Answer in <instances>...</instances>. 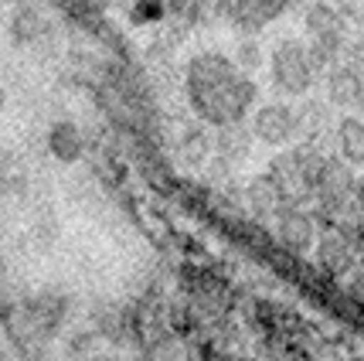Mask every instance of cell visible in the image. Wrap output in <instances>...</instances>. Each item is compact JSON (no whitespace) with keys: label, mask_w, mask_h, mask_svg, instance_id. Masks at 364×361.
<instances>
[{"label":"cell","mask_w":364,"mask_h":361,"mask_svg":"<svg viewBox=\"0 0 364 361\" xmlns=\"http://www.w3.org/2000/svg\"><path fill=\"white\" fill-rule=\"evenodd\" d=\"M184 89L194 116L208 126L245 123L255 110L259 85L249 72H242L235 58H225L222 51H201L184 68Z\"/></svg>","instance_id":"1"},{"label":"cell","mask_w":364,"mask_h":361,"mask_svg":"<svg viewBox=\"0 0 364 361\" xmlns=\"http://www.w3.org/2000/svg\"><path fill=\"white\" fill-rule=\"evenodd\" d=\"M303 31H306V51H310V62L320 72H331L337 62H344V51L354 28H350L344 14L327 4V0H306L303 7Z\"/></svg>","instance_id":"2"},{"label":"cell","mask_w":364,"mask_h":361,"mask_svg":"<svg viewBox=\"0 0 364 361\" xmlns=\"http://www.w3.org/2000/svg\"><path fill=\"white\" fill-rule=\"evenodd\" d=\"M327 160V150L310 147V143H293L283 154H276L269 164L272 181L283 188L289 204H310L314 202V188H317V174Z\"/></svg>","instance_id":"3"},{"label":"cell","mask_w":364,"mask_h":361,"mask_svg":"<svg viewBox=\"0 0 364 361\" xmlns=\"http://www.w3.org/2000/svg\"><path fill=\"white\" fill-rule=\"evenodd\" d=\"M65 310L62 297H34V300H17L4 310V328L7 338L17 347H38L51 338V330L58 328Z\"/></svg>","instance_id":"4"},{"label":"cell","mask_w":364,"mask_h":361,"mask_svg":"<svg viewBox=\"0 0 364 361\" xmlns=\"http://www.w3.org/2000/svg\"><path fill=\"white\" fill-rule=\"evenodd\" d=\"M320 72L310 62V51L306 41L300 38H283L279 45L272 48L269 55V82L272 89L286 99H303L310 95V89L317 85Z\"/></svg>","instance_id":"5"},{"label":"cell","mask_w":364,"mask_h":361,"mask_svg":"<svg viewBox=\"0 0 364 361\" xmlns=\"http://www.w3.org/2000/svg\"><path fill=\"white\" fill-rule=\"evenodd\" d=\"M272 229H276V242L286 252H293V256L314 252L320 236V221L314 215V208H306V204H286L283 211L272 219Z\"/></svg>","instance_id":"6"},{"label":"cell","mask_w":364,"mask_h":361,"mask_svg":"<svg viewBox=\"0 0 364 361\" xmlns=\"http://www.w3.org/2000/svg\"><path fill=\"white\" fill-rule=\"evenodd\" d=\"M361 252L354 246V239L341 229V225H323L314 246V263L323 276H348L358 266Z\"/></svg>","instance_id":"7"},{"label":"cell","mask_w":364,"mask_h":361,"mask_svg":"<svg viewBox=\"0 0 364 361\" xmlns=\"http://www.w3.org/2000/svg\"><path fill=\"white\" fill-rule=\"evenodd\" d=\"M289 7H293V0H215V11L245 34L269 28L272 21L283 17Z\"/></svg>","instance_id":"8"},{"label":"cell","mask_w":364,"mask_h":361,"mask_svg":"<svg viewBox=\"0 0 364 361\" xmlns=\"http://www.w3.org/2000/svg\"><path fill=\"white\" fill-rule=\"evenodd\" d=\"M252 137L266 147H289L296 143V106L289 103H262L255 106L252 120Z\"/></svg>","instance_id":"9"},{"label":"cell","mask_w":364,"mask_h":361,"mask_svg":"<svg viewBox=\"0 0 364 361\" xmlns=\"http://www.w3.org/2000/svg\"><path fill=\"white\" fill-rule=\"evenodd\" d=\"M331 110L333 106L327 99H303L296 106V143H310L331 154L333 130H337Z\"/></svg>","instance_id":"10"},{"label":"cell","mask_w":364,"mask_h":361,"mask_svg":"<svg viewBox=\"0 0 364 361\" xmlns=\"http://www.w3.org/2000/svg\"><path fill=\"white\" fill-rule=\"evenodd\" d=\"M364 95V75L350 62H337L323 72V99L333 110H354Z\"/></svg>","instance_id":"11"},{"label":"cell","mask_w":364,"mask_h":361,"mask_svg":"<svg viewBox=\"0 0 364 361\" xmlns=\"http://www.w3.org/2000/svg\"><path fill=\"white\" fill-rule=\"evenodd\" d=\"M242 202H245V208H249V215H252L255 221H272L286 204H289L286 202V194H283V188L272 181L269 171L259 174V177H252V181L245 184Z\"/></svg>","instance_id":"12"},{"label":"cell","mask_w":364,"mask_h":361,"mask_svg":"<svg viewBox=\"0 0 364 361\" xmlns=\"http://www.w3.org/2000/svg\"><path fill=\"white\" fill-rule=\"evenodd\" d=\"M252 143H255L252 126H245V123L218 126V130H215V157L235 167V164H242V160L249 157Z\"/></svg>","instance_id":"13"},{"label":"cell","mask_w":364,"mask_h":361,"mask_svg":"<svg viewBox=\"0 0 364 361\" xmlns=\"http://www.w3.org/2000/svg\"><path fill=\"white\" fill-rule=\"evenodd\" d=\"M333 154H341L350 167H364V120L361 116H341L337 120Z\"/></svg>","instance_id":"14"},{"label":"cell","mask_w":364,"mask_h":361,"mask_svg":"<svg viewBox=\"0 0 364 361\" xmlns=\"http://www.w3.org/2000/svg\"><path fill=\"white\" fill-rule=\"evenodd\" d=\"M48 150L58 160L72 164V160H79L85 154V137H82V130L75 123L62 120V123L51 126V133H48Z\"/></svg>","instance_id":"15"},{"label":"cell","mask_w":364,"mask_h":361,"mask_svg":"<svg viewBox=\"0 0 364 361\" xmlns=\"http://www.w3.org/2000/svg\"><path fill=\"white\" fill-rule=\"evenodd\" d=\"M262 62H266V55H262V48H259V41H255V38L238 41V48H235V65L242 68V72L255 75V72L262 68Z\"/></svg>","instance_id":"16"},{"label":"cell","mask_w":364,"mask_h":361,"mask_svg":"<svg viewBox=\"0 0 364 361\" xmlns=\"http://www.w3.org/2000/svg\"><path fill=\"white\" fill-rule=\"evenodd\" d=\"M344 62H350L364 75V28H354V34H350V41H348V51H344Z\"/></svg>","instance_id":"17"},{"label":"cell","mask_w":364,"mask_h":361,"mask_svg":"<svg viewBox=\"0 0 364 361\" xmlns=\"http://www.w3.org/2000/svg\"><path fill=\"white\" fill-rule=\"evenodd\" d=\"M350 28H364V0H331Z\"/></svg>","instance_id":"18"},{"label":"cell","mask_w":364,"mask_h":361,"mask_svg":"<svg viewBox=\"0 0 364 361\" xmlns=\"http://www.w3.org/2000/svg\"><path fill=\"white\" fill-rule=\"evenodd\" d=\"M354 208L364 215V174L358 177V184H354Z\"/></svg>","instance_id":"19"},{"label":"cell","mask_w":364,"mask_h":361,"mask_svg":"<svg viewBox=\"0 0 364 361\" xmlns=\"http://www.w3.org/2000/svg\"><path fill=\"white\" fill-rule=\"evenodd\" d=\"M358 116L364 120V95H361V103H358Z\"/></svg>","instance_id":"20"},{"label":"cell","mask_w":364,"mask_h":361,"mask_svg":"<svg viewBox=\"0 0 364 361\" xmlns=\"http://www.w3.org/2000/svg\"><path fill=\"white\" fill-rule=\"evenodd\" d=\"M293 4H303V0H293Z\"/></svg>","instance_id":"21"}]
</instances>
